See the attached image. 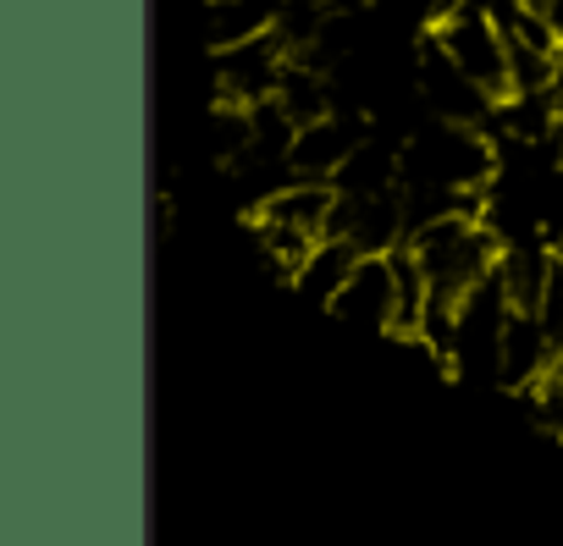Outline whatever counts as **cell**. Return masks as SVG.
<instances>
[{
    "instance_id": "obj_1",
    "label": "cell",
    "mask_w": 563,
    "mask_h": 546,
    "mask_svg": "<svg viewBox=\"0 0 563 546\" xmlns=\"http://www.w3.org/2000/svg\"><path fill=\"white\" fill-rule=\"evenodd\" d=\"M492 177V149L475 138V127L459 122H437L426 133H415V144L404 149V182L409 188H437V193H470Z\"/></svg>"
},
{
    "instance_id": "obj_2",
    "label": "cell",
    "mask_w": 563,
    "mask_h": 546,
    "mask_svg": "<svg viewBox=\"0 0 563 546\" xmlns=\"http://www.w3.org/2000/svg\"><path fill=\"white\" fill-rule=\"evenodd\" d=\"M497 105L514 94V78H508V40H503V29H497V18L492 12H475V7H453L442 23H437V34H431Z\"/></svg>"
},
{
    "instance_id": "obj_3",
    "label": "cell",
    "mask_w": 563,
    "mask_h": 546,
    "mask_svg": "<svg viewBox=\"0 0 563 546\" xmlns=\"http://www.w3.org/2000/svg\"><path fill=\"white\" fill-rule=\"evenodd\" d=\"M282 73H288V45H282L276 29L243 40V45H227L221 62H216V89H221V105H265L276 100L282 89Z\"/></svg>"
},
{
    "instance_id": "obj_4",
    "label": "cell",
    "mask_w": 563,
    "mask_h": 546,
    "mask_svg": "<svg viewBox=\"0 0 563 546\" xmlns=\"http://www.w3.org/2000/svg\"><path fill=\"white\" fill-rule=\"evenodd\" d=\"M420 94L442 122H459V127H475L486 116V105H497L437 40H426V51H420Z\"/></svg>"
},
{
    "instance_id": "obj_5",
    "label": "cell",
    "mask_w": 563,
    "mask_h": 546,
    "mask_svg": "<svg viewBox=\"0 0 563 546\" xmlns=\"http://www.w3.org/2000/svg\"><path fill=\"white\" fill-rule=\"evenodd\" d=\"M332 315L393 337V326H398V282H393V259H387V254H365V259H360V270L349 277V288L332 299Z\"/></svg>"
},
{
    "instance_id": "obj_6",
    "label": "cell",
    "mask_w": 563,
    "mask_h": 546,
    "mask_svg": "<svg viewBox=\"0 0 563 546\" xmlns=\"http://www.w3.org/2000/svg\"><path fill=\"white\" fill-rule=\"evenodd\" d=\"M338 199H343V193H338L332 182H294V188L265 193V204H260L254 221L282 226V232H294V237H305V243H321V237H332Z\"/></svg>"
},
{
    "instance_id": "obj_7",
    "label": "cell",
    "mask_w": 563,
    "mask_h": 546,
    "mask_svg": "<svg viewBox=\"0 0 563 546\" xmlns=\"http://www.w3.org/2000/svg\"><path fill=\"white\" fill-rule=\"evenodd\" d=\"M360 144H365V127H360V122H349V116H321V122L299 127V138H294V149H288V171H299L305 182H332Z\"/></svg>"
},
{
    "instance_id": "obj_8",
    "label": "cell",
    "mask_w": 563,
    "mask_h": 546,
    "mask_svg": "<svg viewBox=\"0 0 563 546\" xmlns=\"http://www.w3.org/2000/svg\"><path fill=\"white\" fill-rule=\"evenodd\" d=\"M552 359H558V348H552V337H547V326L536 321V315H508V326H503V392H525V387H536L547 370H552Z\"/></svg>"
},
{
    "instance_id": "obj_9",
    "label": "cell",
    "mask_w": 563,
    "mask_h": 546,
    "mask_svg": "<svg viewBox=\"0 0 563 546\" xmlns=\"http://www.w3.org/2000/svg\"><path fill=\"white\" fill-rule=\"evenodd\" d=\"M360 248L349 243V237H321L316 248H310V259L299 265V277H294V288L310 299V304H321V310H332V299L349 288V277L360 270Z\"/></svg>"
},
{
    "instance_id": "obj_10",
    "label": "cell",
    "mask_w": 563,
    "mask_h": 546,
    "mask_svg": "<svg viewBox=\"0 0 563 546\" xmlns=\"http://www.w3.org/2000/svg\"><path fill=\"white\" fill-rule=\"evenodd\" d=\"M552 259H558V254H541L536 243H519V248H508V254L497 259V277H503L508 304H514L519 315H536V310H541V293H547V277H552Z\"/></svg>"
},
{
    "instance_id": "obj_11",
    "label": "cell",
    "mask_w": 563,
    "mask_h": 546,
    "mask_svg": "<svg viewBox=\"0 0 563 546\" xmlns=\"http://www.w3.org/2000/svg\"><path fill=\"white\" fill-rule=\"evenodd\" d=\"M398 177H404V160L382 144H360L349 155V166L332 177V188L343 199H376V193H398Z\"/></svg>"
},
{
    "instance_id": "obj_12",
    "label": "cell",
    "mask_w": 563,
    "mask_h": 546,
    "mask_svg": "<svg viewBox=\"0 0 563 546\" xmlns=\"http://www.w3.org/2000/svg\"><path fill=\"white\" fill-rule=\"evenodd\" d=\"M276 105L288 111V122H294V127L321 122V116H327V83H321V73H310V67H294V62H288V73H282V89H276Z\"/></svg>"
},
{
    "instance_id": "obj_13",
    "label": "cell",
    "mask_w": 563,
    "mask_h": 546,
    "mask_svg": "<svg viewBox=\"0 0 563 546\" xmlns=\"http://www.w3.org/2000/svg\"><path fill=\"white\" fill-rule=\"evenodd\" d=\"M210 149L221 166H238L254 149V111L249 105H216L210 116Z\"/></svg>"
},
{
    "instance_id": "obj_14",
    "label": "cell",
    "mask_w": 563,
    "mask_h": 546,
    "mask_svg": "<svg viewBox=\"0 0 563 546\" xmlns=\"http://www.w3.org/2000/svg\"><path fill=\"white\" fill-rule=\"evenodd\" d=\"M552 111H558V127H563V56H558V78H552Z\"/></svg>"
},
{
    "instance_id": "obj_15",
    "label": "cell",
    "mask_w": 563,
    "mask_h": 546,
    "mask_svg": "<svg viewBox=\"0 0 563 546\" xmlns=\"http://www.w3.org/2000/svg\"><path fill=\"white\" fill-rule=\"evenodd\" d=\"M354 7H365V0H332V12H354Z\"/></svg>"
},
{
    "instance_id": "obj_16",
    "label": "cell",
    "mask_w": 563,
    "mask_h": 546,
    "mask_svg": "<svg viewBox=\"0 0 563 546\" xmlns=\"http://www.w3.org/2000/svg\"><path fill=\"white\" fill-rule=\"evenodd\" d=\"M552 254H558V259H563V232H558V248H552Z\"/></svg>"
}]
</instances>
